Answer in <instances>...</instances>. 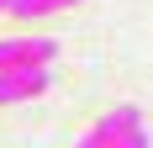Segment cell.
<instances>
[{
  "label": "cell",
  "instance_id": "3",
  "mask_svg": "<svg viewBox=\"0 0 153 148\" xmlns=\"http://www.w3.org/2000/svg\"><path fill=\"white\" fill-rule=\"evenodd\" d=\"M137 127H143V111H137V106H132V101H122V106H111V111H106V117H100V122H95V127H90V132L95 138H100V143H116V138H127V132H137Z\"/></svg>",
  "mask_w": 153,
  "mask_h": 148
},
{
  "label": "cell",
  "instance_id": "1",
  "mask_svg": "<svg viewBox=\"0 0 153 148\" xmlns=\"http://www.w3.org/2000/svg\"><path fill=\"white\" fill-rule=\"evenodd\" d=\"M53 85V64H16V69H0V106L32 101Z\"/></svg>",
  "mask_w": 153,
  "mask_h": 148
},
{
  "label": "cell",
  "instance_id": "6",
  "mask_svg": "<svg viewBox=\"0 0 153 148\" xmlns=\"http://www.w3.org/2000/svg\"><path fill=\"white\" fill-rule=\"evenodd\" d=\"M74 148H106V143H100V138H95V132H85V138H79Z\"/></svg>",
  "mask_w": 153,
  "mask_h": 148
},
{
  "label": "cell",
  "instance_id": "7",
  "mask_svg": "<svg viewBox=\"0 0 153 148\" xmlns=\"http://www.w3.org/2000/svg\"><path fill=\"white\" fill-rule=\"evenodd\" d=\"M0 11H5V0H0Z\"/></svg>",
  "mask_w": 153,
  "mask_h": 148
},
{
  "label": "cell",
  "instance_id": "2",
  "mask_svg": "<svg viewBox=\"0 0 153 148\" xmlns=\"http://www.w3.org/2000/svg\"><path fill=\"white\" fill-rule=\"evenodd\" d=\"M58 58V43L53 37H0V69H16V64H53Z\"/></svg>",
  "mask_w": 153,
  "mask_h": 148
},
{
  "label": "cell",
  "instance_id": "5",
  "mask_svg": "<svg viewBox=\"0 0 153 148\" xmlns=\"http://www.w3.org/2000/svg\"><path fill=\"white\" fill-rule=\"evenodd\" d=\"M111 148H153V143H148V132H143V127H137V132H127V138H116V143H111Z\"/></svg>",
  "mask_w": 153,
  "mask_h": 148
},
{
  "label": "cell",
  "instance_id": "4",
  "mask_svg": "<svg viewBox=\"0 0 153 148\" xmlns=\"http://www.w3.org/2000/svg\"><path fill=\"white\" fill-rule=\"evenodd\" d=\"M69 5H79V0H5V11L27 16V21H37V16H53V11H69Z\"/></svg>",
  "mask_w": 153,
  "mask_h": 148
}]
</instances>
